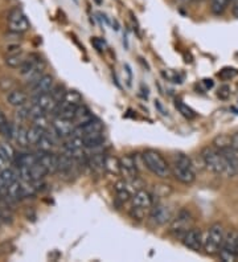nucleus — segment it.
I'll use <instances>...</instances> for the list:
<instances>
[{"label":"nucleus","mask_w":238,"mask_h":262,"mask_svg":"<svg viewBox=\"0 0 238 262\" xmlns=\"http://www.w3.org/2000/svg\"><path fill=\"white\" fill-rule=\"evenodd\" d=\"M238 232L237 230H230L226 236L224 237V242L220 249V258L225 262H233L237 258L235 249H237Z\"/></svg>","instance_id":"nucleus-7"},{"label":"nucleus","mask_w":238,"mask_h":262,"mask_svg":"<svg viewBox=\"0 0 238 262\" xmlns=\"http://www.w3.org/2000/svg\"><path fill=\"white\" fill-rule=\"evenodd\" d=\"M20 53H22V47L18 44H11L7 47V56L20 55Z\"/></svg>","instance_id":"nucleus-41"},{"label":"nucleus","mask_w":238,"mask_h":262,"mask_svg":"<svg viewBox=\"0 0 238 262\" xmlns=\"http://www.w3.org/2000/svg\"><path fill=\"white\" fill-rule=\"evenodd\" d=\"M97 131H103V124H102L101 120L98 119H91L89 122L83 124H78L76 126L74 131H73V135H77V137H81L82 138L83 135L91 134V133H97Z\"/></svg>","instance_id":"nucleus-14"},{"label":"nucleus","mask_w":238,"mask_h":262,"mask_svg":"<svg viewBox=\"0 0 238 262\" xmlns=\"http://www.w3.org/2000/svg\"><path fill=\"white\" fill-rule=\"evenodd\" d=\"M0 150H2L4 155L8 158V160H15V157H16V151H15V149L12 147L11 145H10V143H7V142L0 143Z\"/></svg>","instance_id":"nucleus-34"},{"label":"nucleus","mask_w":238,"mask_h":262,"mask_svg":"<svg viewBox=\"0 0 238 262\" xmlns=\"http://www.w3.org/2000/svg\"><path fill=\"white\" fill-rule=\"evenodd\" d=\"M231 0H212V12L214 15H221L225 11Z\"/></svg>","instance_id":"nucleus-32"},{"label":"nucleus","mask_w":238,"mask_h":262,"mask_svg":"<svg viewBox=\"0 0 238 262\" xmlns=\"http://www.w3.org/2000/svg\"><path fill=\"white\" fill-rule=\"evenodd\" d=\"M82 141L85 143V147L87 150L97 149L99 146L103 145L105 138H103V131H97V133H91V134H86L82 137Z\"/></svg>","instance_id":"nucleus-17"},{"label":"nucleus","mask_w":238,"mask_h":262,"mask_svg":"<svg viewBox=\"0 0 238 262\" xmlns=\"http://www.w3.org/2000/svg\"><path fill=\"white\" fill-rule=\"evenodd\" d=\"M235 74H237V70L235 69H233V68H225V69H222L218 73V77L222 78V80H230Z\"/></svg>","instance_id":"nucleus-37"},{"label":"nucleus","mask_w":238,"mask_h":262,"mask_svg":"<svg viewBox=\"0 0 238 262\" xmlns=\"http://www.w3.org/2000/svg\"><path fill=\"white\" fill-rule=\"evenodd\" d=\"M213 147H216L220 151H224L226 149L231 147V135L229 134H220L218 137L213 139Z\"/></svg>","instance_id":"nucleus-25"},{"label":"nucleus","mask_w":238,"mask_h":262,"mask_svg":"<svg viewBox=\"0 0 238 262\" xmlns=\"http://www.w3.org/2000/svg\"><path fill=\"white\" fill-rule=\"evenodd\" d=\"M7 101L11 106H15V107H20V106L27 105V102H28V94L22 90L14 89V90H11L10 93H8Z\"/></svg>","instance_id":"nucleus-18"},{"label":"nucleus","mask_w":238,"mask_h":262,"mask_svg":"<svg viewBox=\"0 0 238 262\" xmlns=\"http://www.w3.org/2000/svg\"><path fill=\"white\" fill-rule=\"evenodd\" d=\"M95 2H97L98 4H101V0H95Z\"/></svg>","instance_id":"nucleus-48"},{"label":"nucleus","mask_w":238,"mask_h":262,"mask_svg":"<svg viewBox=\"0 0 238 262\" xmlns=\"http://www.w3.org/2000/svg\"><path fill=\"white\" fill-rule=\"evenodd\" d=\"M91 119H94V115L91 114L90 110L87 109L85 105H79L77 107L76 116H74V123H76V126L86 123V122H89Z\"/></svg>","instance_id":"nucleus-20"},{"label":"nucleus","mask_w":238,"mask_h":262,"mask_svg":"<svg viewBox=\"0 0 238 262\" xmlns=\"http://www.w3.org/2000/svg\"><path fill=\"white\" fill-rule=\"evenodd\" d=\"M200 157H201L202 162H204V166L212 172H214V174L224 175V176H227V178H233V176H235L238 174V168L234 167L222 155L220 150H217L213 146L204 147L201 154H200Z\"/></svg>","instance_id":"nucleus-1"},{"label":"nucleus","mask_w":238,"mask_h":262,"mask_svg":"<svg viewBox=\"0 0 238 262\" xmlns=\"http://www.w3.org/2000/svg\"><path fill=\"white\" fill-rule=\"evenodd\" d=\"M231 149L238 151V133L231 135Z\"/></svg>","instance_id":"nucleus-44"},{"label":"nucleus","mask_w":238,"mask_h":262,"mask_svg":"<svg viewBox=\"0 0 238 262\" xmlns=\"http://www.w3.org/2000/svg\"><path fill=\"white\" fill-rule=\"evenodd\" d=\"M18 180V174L11 170V168H4L0 171V191L7 189L12 183Z\"/></svg>","instance_id":"nucleus-19"},{"label":"nucleus","mask_w":238,"mask_h":262,"mask_svg":"<svg viewBox=\"0 0 238 262\" xmlns=\"http://www.w3.org/2000/svg\"><path fill=\"white\" fill-rule=\"evenodd\" d=\"M171 172L177 182L183 183V184H192L196 180L195 164L187 154L177 153L173 155Z\"/></svg>","instance_id":"nucleus-2"},{"label":"nucleus","mask_w":238,"mask_h":262,"mask_svg":"<svg viewBox=\"0 0 238 262\" xmlns=\"http://www.w3.org/2000/svg\"><path fill=\"white\" fill-rule=\"evenodd\" d=\"M91 44H93V47L99 52H103L106 49L105 40H102L99 37H93V39H91Z\"/></svg>","instance_id":"nucleus-39"},{"label":"nucleus","mask_w":238,"mask_h":262,"mask_svg":"<svg viewBox=\"0 0 238 262\" xmlns=\"http://www.w3.org/2000/svg\"><path fill=\"white\" fill-rule=\"evenodd\" d=\"M217 95H218L221 99H226L227 97L230 95V87L226 86V85H225V86H222V87H220V90H218Z\"/></svg>","instance_id":"nucleus-42"},{"label":"nucleus","mask_w":238,"mask_h":262,"mask_svg":"<svg viewBox=\"0 0 238 262\" xmlns=\"http://www.w3.org/2000/svg\"><path fill=\"white\" fill-rule=\"evenodd\" d=\"M11 250H14V246H12V244L10 241H4V242L0 244V255L7 254V253H10Z\"/></svg>","instance_id":"nucleus-40"},{"label":"nucleus","mask_w":238,"mask_h":262,"mask_svg":"<svg viewBox=\"0 0 238 262\" xmlns=\"http://www.w3.org/2000/svg\"><path fill=\"white\" fill-rule=\"evenodd\" d=\"M64 101L68 102V103H70V105L73 106H77V107H78L79 105H82V97H81V94L76 90L66 91V95L65 98H64Z\"/></svg>","instance_id":"nucleus-29"},{"label":"nucleus","mask_w":238,"mask_h":262,"mask_svg":"<svg viewBox=\"0 0 238 262\" xmlns=\"http://www.w3.org/2000/svg\"><path fill=\"white\" fill-rule=\"evenodd\" d=\"M36 146L40 151H52V149H53L54 146V141L48 135L47 131H45V134L40 138V141L37 142Z\"/></svg>","instance_id":"nucleus-28"},{"label":"nucleus","mask_w":238,"mask_h":262,"mask_svg":"<svg viewBox=\"0 0 238 262\" xmlns=\"http://www.w3.org/2000/svg\"><path fill=\"white\" fill-rule=\"evenodd\" d=\"M235 254H237V258H238V241H237V249H235Z\"/></svg>","instance_id":"nucleus-47"},{"label":"nucleus","mask_w":238,"mask_h":262,"mask_svg":"<svg viewBox=\"0 0 238 262\" xmlns=\"http://www.w3.org/2000/svg\"><path fill=\"white\" fill-rule=\"evenodd\" d=\"M45 131L47 130H43V128L39 127V126H36V124H33L32 127L28 130L29 145H37V142L40 141V138L45 134Z\"/></svg>","instance_id":"nucleus-27"},{"label":"nucleus","mask_w":238,"mask_h":262,"mask_svg":"<svg viewBox=\"0 0 238 262\" xmlns=\"http://www.w3.org/2000/svg\"><path fill=\"white\" fill-rule=\"evenodd\" d=\"M54 86V80L51 74H44L40 80H37L35 84H32V93L35 95L49 93L52 87Z\"/></svg>","instance_id":"nucleus-15"},{"label":"nucleus","mask_w":238,"mask_h":262,"mask_svg":"<svg viewBox=\"0 0 238 262\" xmlns=\"http://www.w3.org/2000/svg\"><path fill=\"white\" fill-rule=\"evenodd\" d=\"M45 114H47V111H45L41 106L35 103V102H33V105L29 107V118H32V119H36V118H39V116L41 115H45Z\"/></svg>","instance_id":"nucleus-35"},{"label":"nucleus","mask_w":238,"mask_h":262,"mask_svg":"<svg viewBox=\"0 0 238 262\" xmlns=\"http://www.w3.org/2000/svg\"><path fill=\"white\" fill-rule=\"evenodd\" d=\"M173 212L170 205L163 203H154L151 211H150V218L155 222L156 225H166L167 222H171L173 220Z\"/></svg>","instance_id":"nucleus-8"},{"label":"nucleus","mask_w":238,"mask_h":262,"mask_svg":"<svg viewBox=\"0 0 238 262\" xmlns=\"http://www.w3.org/2000/svg\"><path fill=\"white\" fill-rule=\"evenodd\" d=\"M202 84L205 85L206 89H212L214 82H213V80H210V78H205V80H202Z\"/></svg>","instance_id":"nucleus-45"},{"label":"nucleus","mask_w":238,"mask_h":262,"mask_svg":"<svg viewBox=\"0 0 238 262\" xmlns=\"http://www.w3.org/2000/svg\"><path fill=\"white\" fill-rule=\"evenodd\" d=\"M74 162L76 160L73 159L72 157H69V155H66L64 153L62 155L58 157V171L64 172V174L70 172L73 170V167H74Z\"/></svg>","instance_id":"nucleus-24"},{"label":"nucleus","mask_w":238,"mask_h":262,"mask_svg":"<svg viewBox=\"0 0 238 262\" xmlns=\"http://www.w3.org/2000/svg\"><path fill=\"white\" fill-rule=\"evenodd\" d=\"M8 158L6 157L3 154V151L0 150V170H4V168H7V164H8Z\"/></svg>","instance_id":"nucleus-43"},{"label":"nucleus","mask_w":238,"mask_h":262,"mask_svg":"<svg viewBox=\"0 0 238 262\" xmlns=\"http://www.w3.org/2000/svg\"><path fill=\"white\" fill-rule=\"evenodd\" d=\"M175 106H176V109L179 110V113H180L183 116H185V118H188V119H193V118L196 116L195 111H193L189 106L185 105L184 102L176 101L175 102Z\"/></svg>","instance_id":"nucleus-30"},{"label":"nucleus","mask_w":238,"mask_h":262,"mask_svg":"<svg viewBox=\"0 0 238 262\" xmlns=\"http://www.w3.org/2000/svg\"><path fill=\"white\" fill-rule=\"evenodd\" d=\"M12 138L16 141L20 147H27L29 146V141H28V130L23 126H15L14 127V137Z\"/></svg>","instance_id":"nucleus-22"},{"label":"nucleus","mask_w":238,"mask_h":262,"mask_svg":"<svg viewBox=\"0 0 238 262\" xmlns=\"http://www.w3.org/2000/svg\"><path fill=\"white\" fill-rule=\"evenodd\" d=\"M47 175H48L47 168L44 167L43 164L40 163V162L35 163L32 167H31V176H32V182H40V180H43Z\"/></svg>","instance_id":"nucleus-26"},{"label":"nucleus","mask_w":238,"mask_h":262,"mask_svg":"<svg viewBox=\"0 0 238 262\" xmlns=\"http://www.w3.org/2000/svg\"><path fill=\"white\" fill-rule=\"evenodd\" d=\"M142 159H143L145 167L147 168L148 171L156 175L158 178L166 179L170 175H172L171 166L168 164V162L156 150H146L145 153L142 154Z\"/></svg>","instance_id":"nucleus-3"},{"label":"nucleus","mask_w":238,"mask_h":262,"mask_svg":"<svg viewBox=\"0 0 238 262\" xmlns=\"http://www.w3.org/2000/svg\"><path fill=\"white\" fill-rule=\"evenodd\" d=\"M33 122H35L36 126L43 128V130H48V127H49V120H48L47 114H45V115L39 116V118H36V119H33Z\"/></svg>","instance_id":"nucleus-38"},{"label":"nucleus","mask_w":238,"mask_h":262,"mask_svg":"<svg viewBox=\"0 0 238 262\" xmlns=\"http://www.w3.org/2000/svg\"><path fill=\"white\" fill-rule=\"evenodd\" d=\"M224 229L221 224H213L210 226L208 232H206L205 237H204V250L206 254L214 255L220 253V249L224 242Z\"/></svg>","instance_id":"nucleus-5"},{"label":"nucleus","mask_w":238,"mask_h":262,"mask_svg":"<svg viewBox=\"0 0 238 262\" xmlns=\"http://www.w3.org/2000/svg\"><path fill=\"white\" fill-rule=\"evenodd\" d=\"M66 91L68 90H66L64 85H54V86L52 87L51 94L53 95V98L60 103V102H62L64 101V98H65Z\"/></svg>","instance_id":"nucleus-33"},{"label":"nucleus","mask_w":238,"mask_h":262,"mask_svg":"<svg viewBox=\"0 0 238 262\" xmlns=\"http://www.w3.org/2000/svg\"><path fill=\"white\" fill-rule=\"evenodd\" d=\"M152 205H154V197L146 189H138L131 197V209L130 216L134 220L142 221L146 216L150 215Z\"/></svg>","instance_id":"nucleus-4"},{"label":"nucleus","mask_w":238,"mask_h":262,"mask_svg":"<svg viewBox=\"0 0 238 262\" xmlns=\"http://www.w3.org/2000/svg\"><path fill=\"white\" fill-rule=\"evenodd\" d=\"M8 27H10L11 32L24 33L28 31L31 24L20 8H14L8 15Z\"/></svg>","instance_id":"nucleus-9"},{"label":"nucleus","mask_w":238,"mask_h":262,"mask_svg":"<svg viewBox=\"0 0 238 262\" xmlns=\"http://www.w3.org/2000/svg\"><path fill=\"white\" fill-rule=\"evenodd\" d=\"M52 127H53L54 133L58 135V138H69L73 135V131L76 128V123L70 119L56 116V119L52 123Z\"/></svg>","instance_id":"nucleus-12"},{"label":"nucleus","mask_w":238,"mask_h":262,"mask_svg":"<svg viewBox=\"0 0 238 262\" xmlns=\"http://www.w3.org/2000/svg\"><path fill=\"white\" fill-rule=\"evenodd\" d=\"M192 215L189 213V211L187 209H180L179 213H177L173 220L171 221V233H173L175 236L179 237V238H183L184 237L185 233L188 230L191 229V225H192Z\"/></svg>","instance_id":"nucleus-6"},{"label":"nucleus","mask_w":238,"mask_h":262,"mask_svg":"<svg viewBox=\"0 0 238 262\" xmlns=\"http://www.w3.org/2000/svg\"><path fill=\"white\" fill-rule=\"evenodd\" d=\"M14 86H15V82L12 78H2L0 80V89L3 91H11L14 90Z\"/></svg>","instance_id":"nucleus-36"},{"label":"nucleus","mask_w":238,"mask_h":262,"mask_svg":"<svg viewBox=\"0 0 238 262\" xmlns=\"http://www.w3.org/2000/svg\"><path fill=\"white\" fill-rule=\"evenodd\" d=\"M37 160L47 168L48 174H56L58 172V155L52 151H40L36 154Z\"/></svg>","instance_id":"nucleus-13"},{"label":"nucleus","mask_w":238,"mask_h":262,"mask_svg":"<svg viewBox=\"0 0 238 262\" xmlns=\"http://www.w3.org/2000/svg\"><path fill=\"white\" fill-rule=\"evenodd\" d=\"M105 171L111 175H121V160L111 155L105 157Z\"/></svg>","instance_id":"nucleus-23"},{"label":"nucleus","mask_w":238,"mask_h":262,"mask_svg":"<svg viewBox=\"0 0 238 262\" xmlns=\"http://www.w3.org/2000/svg\"><path fill=\"white\" fill-rule=\"evenodd\" d=\"M121 175L126 180H134L139 176V166H138L137 157L127 154L121 158Z\"/></svg>","instance_id":"nucleus-10"},{"label":"nucleus","mask_w":238,"mask_h":262,"mask_svg":"<svg viewBox=\"0 0 238 262\" xmlns=\"http://www.w3.org/2000/svg\"><path fill=\"white\" fill-rule=\"evenodd\" d=\"M24 61H26V57L23 56V53H20V55H11L6 57V64L10 68H20Z\"/></svg>","instance_id":"nucleus-31"},{"label":"nucleus","mask_w":238,"mask_h":262,"mask_svg":"<svg viewBox=\"0 0 238 262\" xmlns=\"http://www.w3.org/2000/svg\"><path fill=\"white\" fill-rule=\"evenodd\" d=\"M183 244L185 247L191 249L193 251L201 250V247L204 246V236L200 229H196V228H191L184 234V237L181 238Z\"/></svg>","instance_id":"nucleus-11"},{"label":"nucleus","mask_w":238,"mask_h":262,"mask_svg":"<svg viewBox=\"0 0 238 262\" xmlns=\"http://www.w3.org/2000/svg\"><path fill=\"white\" fill-rule=\"evenodd\" d=\"M35 103L40 105L43 107L45 111H49V113H53L56 107L58 106V102L53 98V95L51 94V91L49 93H44V94H39L35 97Z\"/></svg>","instance_id":"nucleus-16"},{"label":"nucleus","mask_w":238,"mask_h":262,"mask_svg":"<svg viewBox=\"0 0 238 262\" xmlns=\"http://www.w3.org/2000/svg\"><path fill=\"white\" fill-rule=\"evenodd\" d=\"M14 127L15 124L8 122L6 114L3 113V110L0 109V134L3 135L4 138L12 139V137H14Z\"/></svg>","instance_id":"nucleus-21"},{"label":"nucleus","mask_w":238,"mask_h":262,"mask_svg":"<svg viewBox=\"0 0 238 262\" xmlns=\"http://www.w3.org/2000/svg\"><path fill=\"white\" fill-rule=\"evenodd\" d=\"M2 224H3V216L0 215V225H2Z\"/></svg>","instance_id":"nucleus-46"}]
</instances>
